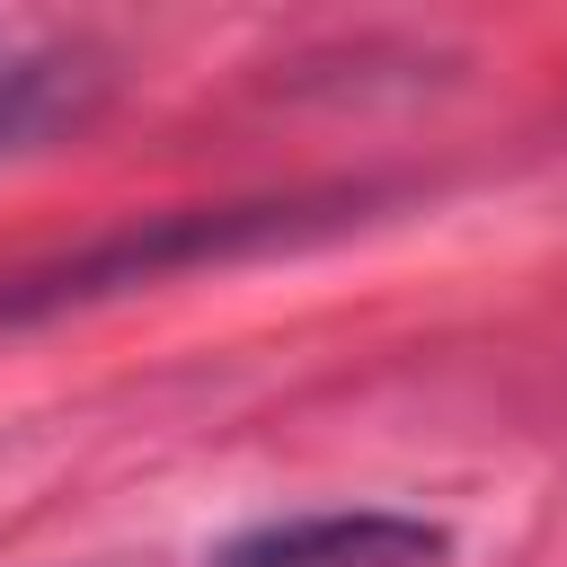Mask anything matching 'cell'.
<instances>
[{
	"label": "cell",
	"mask_w": 567,
	"mask_h": 567,
	"mask_svg": "<svg viewBox=\"0 0 567 567\" xmlns=\"http://www.w3.org/2000/svg\"><path fill=\"white\" fill-rule=\"evenodd\" d=\"M44 124H53V62H27V71L0 80V151L44 133Z\"/></svg>",
	"instance_id": "3957f363"
},
{
	"label": "cell",
	"mask_w": 567,
	"mask_h": 567,
	"mask_svg": "<svg viewBox=\"0 0 567 567\" xmlns=\"http://www.w3.org/2000/svg\"><path fill=\"white\" fill-rule=\"evenodd\" d=\"M319 204H221V213H159L142 230H115L44 275H9L0 284V328L9 319H35V310H71V301H97V292H124V284H159V275H186V266H213V257H248V248H275V239H301Z\"/></svg>",
	"instance_id": "6da1fadb"
},
{
	"label": "cell",
	"mask_w": 567,
	"mask_h": 567,
	"mask_svg": "<svg viewBox=\"0 0 567 567\" xmlns=\"http://www.w3.org/2000/svg\"><path fill=\"white\" fill-rule=\"evenodd\" d=\"M452 549L443 523L399 505H337V514H284L239 532L213 567H434Z\"/></svg>",
	"instance_id": "7a4b0ae2"
}]
</instances>
